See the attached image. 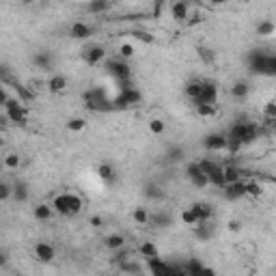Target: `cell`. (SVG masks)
<instances>
[{
	"mask_svg": "<svg viewBox=\"0 0 276 276\" xmlns=\"http://www.w3.org/2000/svg\"><path fill=\"white\" fill-rule=\"evenodd\" d=\"M246 65H248V71H251L253 76H268V78L276 76V57L274 54L263 52V50L248 52Z\"/></svg>",
	"mask_w": 276,
	"mask_h": 276,
	"instance_id": "1",
	"label": "cell"
},
{
	"mask_svg": "<svg viewBox=\"0 0 276 276\" xmlns=\"http://www.w3.org/2000/svg\"><path fill=\"white\" fill-rule=\"evenodd\" d=\"M52 209L54 214L59 216H65V218H71V216H78L85 203H82V199L78 195H73V192H59V195L52 197Z\"/></svg>",
	"mask_w": 276,
	"mask_h": 276,
	"instance_id": "2",
	"label": "cell"
},
{
	"mask_svg": "<svg viewBox=\"0 0 276 276\" xmlns=\"http://www.w3.org/2000/svg\"><path fill=\"white\" fill-rule=\"evenodd\" d=\"M147 268H149L151 276H186L181 265H173L169 261L160 259V257H153V259H147Z\"/></svg>",
	"mask_w": 276,
	"mask_h": 276,
	"instance_id": "3",
	"label": "cell"
},
{
	"mask_svg": "<svg viewBox=\"0 0 276 276\" xmlns=\"http://www.w3.org/2000/svg\"><path fill=\"white\" fill-rule=\"evenodd\" d=\"M199 167H201V171L205 173V177H207V181L211 183V186H216V188H220V190L225 188L223 164H218V162H214V160H201Z\"/></svg>",
	"mask_w": 276,
	"mask_h": 276,
	"instance_id": "4",
	"label": "cell"
},
{
	"mask_svg": "<svg viewBox=\"0 0 276 276\" xmlns=\"http://www.w3.org/2000/svg\"><path fill=\"white\" fill-rule=\"evenodd\" d=\"M104 69H106L108 76L117 78L119 82L132 78V67L127 65V61H121L119 57H117V59H108V61L104 63Z\"/></svg>",
	"mask_w": 276,
	"mask_h": 276,
	"instance_id": "5",
	"label": "cell"
},
{
	"mask_svg": "<svg viewBox=\"0 0 276 276\" xmlns=\"http://www.w3.org/2000/svg\"><path fill=\"white\" fill-rule=\"evenodd\" d=\"M5 115H7V119L11 121L13 125H20V127H24L26 125V113H24V104L20 102V99H13V97H9L7 99V104H5Z\"/></svg>",
	"mask_w": 276,
	"mask_h": 276,
	"instance_id": "6",
	"label": "cell"
},
{
	"mask_svg": "<svg viewBox=\"0 0 276 276\" xmlns=\"http://www.w3.org/2000/svg\"><path fill=\"white\" fill-rule=\"evenodd\" d=\"M218 102V85L214 80H201V93L197 97V102L192 104H209V106H216Z\"/></svg>",
	"mask_w": 276,
	"mask_h": 276,
	"instance_id": "7",
	"label": "cell"
},
{
	"mask_svg": "<svg viewBox=\"0 0 276 276\" xmlns=\"http://www.w3.org/2000/svg\"><path fill=\"white\" fill-rule=\"evenodd\" d=\"M143 99V93L138 91L136 87L134 89H127V91H121L119 97L113 99V110H119V108H132L136 104H141Z\"/></svg>",
	"mask_w": 276,
	"mask_h": 276,
	"instance_id": "8",
	"label": "cell"
},
{
	"mask_svg": "<svg viewBox=\"0 0 276 276\" xmlns=\"http://www.w3.org/2000/svg\"><path fill=\"white\" fill-rule=\"evenodd\" d=\"M186 175H188V179H190L192 186H197V188H207L209 186V181L205 177V173L201 171L199 162H190L186 167Z\"/></svg>",
	"mask_w": 276,
	"mask_h": 276,
	"instance_id": "9",
	"label": "cell"
},
{
	"mask_svg": "<svg viewBox=\"0 0 276 276\" xmlns=\"http://www.w3.org/2000/svg\"><path fill=\"white\" fill-rule=\"evenodd\" d=\"M85 61H87V65H99V63H104L106 61V48L104 45H99V43H93V45H87L85 48Z\"/></svg>",
	"mask_w": 276,
	"mask_h": 276,
	"instance_id": "10",
	"label": "cell"
},
{
	"mask_svg": "<svg viewBox=\"0 0 276 276\" xmlns=\"http://www.w3.org/2000/svg\"><path fill=\"white\" fill-rule=\"evenodd\" d=\"M35 257L41 263H52L54 257H57V251H54V246L50 242H37L35 244Z\"/></svg>",
	"mask_w": 276,
	"mask_h": 276,
	"instance_id": "11",
	"label": "cell"
},
{
	"mask_svg": "<svg viewBox=\"0 0 276 276\" xmlns=\"http://www.w3.org/2000/svg\"><path fill=\"white\" fill-rule=\"evenodd\" d=\"M203 147L207 151H227V136L225 134H207L203 138Z\"/></svg>",
	"mask_w": 276,
	"mask_h": 276,
	"instance_id": "12",
	"label": "cell"
},
{
	"mask_svg": "<svg viewBox=\"0 0 276 276\" xmlns=\"http://www.w3.org/2000/svg\"><path fill=\"white\" fill-rule=\"evenodd\" d=\"M169 13L175 22H186L188 15H190V5L183 3V0H177V3H171L169 5Z\"/></svg>",
	"mask_w": 276,
	"mask_h": 276,
	"instance_id": "13",
	"label": "cell"
},
{
	"mask_svg": "<svg viewBox=\"0 0 276 276\" xmlns=\"http://www.w3.org/2000/svg\"><path fill=\"white\" fill-rule=\"evenodd\" d=\"M93 35V26H89L87 22H73L69 26V37L71 39H89Z\"/></svg>",
	"mask_w": 276,
	"mask_h": 276,
	"instance_id": "14",
	"label": "cell"
},
{
	"mask_svg": "<svg viewBox=\"0 0 276 276\" xmlns=\"http://www.w3.org/2000/svg\"><path fill=\"white\" fill-rule=\"evenodd\" d=\"M11 188H13V190H11V197L17 201V203H26V201H29V197H31V188H29V183H26V181L17 179Z\"/></svg>",
	"mask_w": 276,
	"mask_h": 276,
	"instance_id": "15",
	"label": "cell"
},
{
	"mask_svg": "<svg viewBox=\"0 0 276 276\" xmlns=\"http://www.w3.org/2000/svg\"><path fill=\"white\" fill-rule=\"evenodd\" d=\"M190 209L195 211L199 223H209L211 216H214V205H209V203H195V205H190Z\"/></svg>",
	"mask_w": 276,
	"mask_h": 276,
	"instance_id": "16",
	"label": "cell"
},
{
	"mask_svg": "<svg viewBox=\"0 0 276 276\" xmlns=\"http://www.w3.org/2000/svg\"><path fill=\"white\" fill-rule=\"evenodd\" d=\"M223 192L229 201L242 199V197H246V181H235V183H231V186H225Z\"/></svg>",
	"mask_w": 276,
	"mask_h": 276,
	"instance_id": "17",
	"label": "cell"
},
{
	"mask_svg": "<svg viewBox=\"0 0 276 276\" xmlns=\"http://www.w3.org/2000/svg\"><path fill=\"white\" fill-rule=\"evenodd\" d=\"M33 65H35L37 69H41V71H50V69L54 67V59H52L50 52H35Z\"/></svg>",
	"mask_w": 276,
	"mask_h": 276,
	"instance_id": "18",
	"label": "cell"
},
{
	"mask_svg": "<svg viewBox=\"0 0 276 276\" xmlns=\"http://www.w3.org/2000/svg\"><path fill=\"white\" fill-rule=\"evenodd\" d=\"M223 179H225V186H231V183H235V181H242V169L235 167V164H225Z\"/></svg>",
	"mask_w": 276,
	"mask_h": 276,
	"instance_id": "19",
	"label": "cell"
},
{
	"mask_svg": "<svg viewBox=\"0 0 276 276\" xmlns=\"http://www.w3.org/2000/svg\"><path fill=\"white\" fill-rule=\"evenodd\" d=\"M85 13H91V15H102L106 11L113 9V3H108V0H93V3H87L85 7Z\"/></svg>",
	"mask_w": 276,
	"mask_h": 276,
	"instance_id": "20",
	"label": "cell"
},
{
	"mask_svg": "<svg viewBox=\"0 0 276 276\" xmlns=\"http://www.w3.org/2000/svg\"><path fill=\"white\" fill-rule=\"evenodd\" d=\"M33 216H35V220H39V223H50L54 218V209L50 203H37L33 209Z\"/></svg>",
	"mask_w": 276,
	"mask_h": 276,
	"instance_id": "21",
	"label": "cell"
},
{
	"mask_svg": "<svg viewBox=\"0 0 276 276\" xmlns=\"http://www.w3.org/2000/svg\"><path fill=\"white\" fill-rule=\"evenodd\" d=\"M149 225L158 227V229H167L173 225V216L169 211H153V214H149Z\"/></svg>",
	"mask_w": 276,
	"mask_h": 276,
	"instance_id": "22",
	"label": "cell"
},
{
	"mask_svg": "<svg viewBox=\"0 0 276 276\" xmlns=\"http://www.w3.org/2000/svg\"><path fill=\"white\" fill-rule=\"evenodd\" d=\"M97 177L102 179L104 183H115L117 181V171H115L113 164L104 162V164H99V167H97Z\"/></svg>",
	"mask_w": 276,
	"mask_h": 276,
	"instance_id": "23",
	"label": "cell"
},
{
	"mask_svg": "<svg viewBox=\"0 0 276 276\" xmlns=\"http://www.w3.org/2000/svg\"><path fill=\"white\" fill-rule=\"evenodd\" d=\"M104 246L108 248V251L117 253V251H121V248H125V237L121 233H110V235L104 237Z\"/></svg>",
	"mask_w": 276,
	"mask_h": 276,
	"instance_id": "24",
	"label": "cell"
},
{
	"mask_svg": "<svg viewBox=\"0 0 276 276\" xmlns=\"http://www.w3.org/2000/svg\"><path fill=\"white\" fill-rule=\"evenodd\" d=\"M143 195H145V199H149V201H162L164 199V190L155 181H149V183H145Z\"/></svg>",
	"mask_w": 276,
	"mask_h": 276,
	"instance_id": "25",
	"label": "cell"
},
{
	"mask_svg": "<svg viewBox=\"0 0 276 276\" xmlns=\"http://www.w3.org/2000/svg\"><path fill=\"white\" fill-rule=\"evenodd\" d=\"M117 268L121 270L123 274H130V276H141L143 274V265L138 263L136 259H125L123 263H119Z\"/></svg>",
	"mask_w": 276,
	"mask_h": 276,
	"instance_id": "26",
	"label": "cell"
},
{
	"mask_svg": "<svg viewBox=\"0 0 276 276\" xmlns=\"http://www.w3.org/2000/svg\"><path fill=\"white\" fill-rule=\"evenodd\" d=\"M138 255L143 257V259H153V257H158V246H155V242H149L145 240L141 246H138Z\"/></svg>",
	"mask_w": 276,
	"mask_h": 276,
	"instance_id": "27",
	"label": "cell"
},
{
	"mask_svg": "<svg viewBox=\"0 0 276 276\" xmlns=\"http://www.w3.org/2000/svg\"><path fill=\"white\" fill-rule=\"evenodd\" d=\"M67 89V78L65 76H52L50 80H48V91L50 93H63V91Z\"/></svg>",
	"mask_w": 276,
	"mask_h": 276,
	"instance_id": "28",
	"label": "cell"
},
{
	"mask_svg": "<svg viewBox=\"0 0 276 276\" xmlns=\"http://www.w3.org/2000/svg\"><path fill=\"white\" fill-rule=\"evenodd\" d=\"M248 93H251V85H248L246 80H237V82H233L231 95H233L235 99H244V97H248Z\"/></svg>",
	"mask_w": 276,
	"mask_h": 276,
	"instance_id": "29",
	"label": "cell"
},
{
	"mask_svg": "<svg viewBox=\"0 0 276 276\" xmlns=\"http://www.w3.org/2000/svg\"><path fill=\"white\" fill-rule=\"evenodd\" d=\"M195 233H197V237L201 242H207V240L214 237V225H211V223H199Z\"/></svg>",
	"mask_w": 276,
	"mask_h": 276,
	"instance_id": "30",
	"label": "cell"
},
{
	"mask_svg": "<svg viewBox=\"0 0 276 276\" xmlns=\"http://www.w3.org/2000/svg\"><path fill=\"white\" fill-rule=\"evenodd\" d=\"M218 113L216 106H209V104H197L195 106V115L201 117V119H214Z\"/></svg>",
	"mask_w": 276,
	"mask_h": 276,
	"instance_id": "31",
	"label": "cell"
},
{
	"mask_svg": "<svg viewBox=\"0 0 276 276\" xmlns=\"http://www.w3.org/2000/svg\"><path fill=\"white\" fill-rule=\"evenodd\" d=\"M3 167L7 169V171H17L22 167V158L17 153H7L5 155V160H3Z\"/></svg>",
	"mask_w": 276,
	"mask_h": 276,
	"instance_id": "32",
	"label": "cell"
},
{
	"mask_svg": "<svg viewBox=\"0 0 276 276\" xmlns=\"http://www.w3.org/2000/svg\"><path fill=\"white\" fill-rule=\"evenodd\" d=\"M274 31H276V24L272 20H263V22H259V26H257V35L259 37H272Z\"/></svg>",
	"mask_w": 276,
	"mask_h": 276,
	"instance_id": "33",
	"label": "cell"
},
{
	"mask_svg": "<svg viewBox=\"0 0 276 276\" xmlns=\"http://www.w3.org/2000/svg\"><path fill=\"white\" fill-rule=\"evenodd\" d=\"M197 52H199V59L203 61L205 65H214V63H216V52L211 50V48H205V45H201Z\"/></svg>",
	"mask_w": 276,
	"mask_h": 276,
	"instance_id": "34",
	"label": "cell"
},
{
	"mask_svg": "<svg viewBox=\"0 0 276 276\" xmlns=\"http://www.w3.org/2000/svg\"><path fill=\"white\" fill-rule=\"evenodd\" d=\"M183 93H186V97H190L192 102H197V97L201 93V80H192L186 85V89H183Z\"/></svg>",
	"mask_w": 276,
	"mask_h": 276,
	"instance_id": "35",
	"label": "cell"
},
{
	"mask_svg": "<svg viewBox=\"0 0 276 276\" xmlns=\"http://www.w3.org/2000/svg\"><path fill=\"white\" fill-rule=\"evenodd\" d=\"M134 54H136V48L132 43H121V45H119V59H121V61L132 59Z\"/></svg>",
	"mask_w": 276,
	"mask_h": 276,
	"instance_id": "36",
	"label": "cell"
},
{
	"mask_svg": "<svg viewBox=\"0 0 276 276\" xmlns=\"http://www.w3.org/2000/svg\"><path fill=\"white\" fill-rule=\"evenodd\" d=\"M11 85H13V89L17 91V95H20V102H22V104H24V102H31V99H33V93H31V91L26 89V87H22L20 82H13V80H11Z\"/></svg>",
	"mask_w": 276,
	"mask_h": 276,
	"instance_id": "37",
	"label": "cell"
},
{
	"mask_svg": "<svg viewBox=\"0 0 276 276\" xmlns=\"http://www.w3.org/2000/svg\"><path fill=\"white\" fill-rule=\"evenodd\" d=\"M87 127V121L82 117H73V119H69L67 121V130L69 132H82Z\"/></svg>",
	"mask_w": 276,
	"mask_h": 276,
	"instance_id": "38",
	"label": "cell"
},
{
	"mask_svg": "<svg viewBox=\"0 0 276 276\" xmlns=\"http://www.w3.org/2000/svg\"><path fill=\"white\" fill-rule=\"evenodd\" d=\"M132 216H134V220L138 225H149V211H147L145 207H136Z\"/></svg>",
	"mask_w": 276,
	"mask_h": 276,
	"instance_id": "39",
	"label": "cell"
},
{
	"mask_svg": "<svg viewBox=\"0 0 276 276\" xmlns=\"http://www.w3.org/2000/svg\"><path fill=\"white\" fill-rule=\"evenodd\" d=\"M164 130H167V125H164L162 119H151V121H149V132L151 134L160 136V134H164Z\"/></svg>",
	"mask_w": 276,
	"mask_h": 276,
	"instance_id": "40",
	"label": "cell"
},
{
	"mask_svg": "<svg viewBox=\"0 0 276 276\" xmlns=\"http://www.w3.org/2000/svg\"><path fill=\"white\" fill-rule=\"evenodd\" d=\"M263 117H265V121H276V102H274V99H270V102L265 104Z\"/></svg>",
	"mask_w": 276,
	"mask_h": 276,
	"instance_id": "41",
	"label": "cell"
},
{
	"mask_svg": "<svg viewBox=\"0 0 276 276\" xmlns=\"http://www.w3.org/2000/svg\"><path fill=\"white\" fill-rule=\"evenodd\" d=\"M181 220H183V225H192V227H197V225H199V220H197V216H195V211H192L190 207L181 211Z\"/></svg>",
	"mask_w": 276,
	"mask_h": 276,
	"instance_id": "42",
	"label": "cell"
},
{
	"mask_svg": "<svg viewBox=\"0 0 276 276\" xmlns=\"http://www.w3.org/2000/svg\"><path fill=\"white\" fill-rule=\"evenodd\" d=\"M183 158V149L181 147H171V149L167 151V160L169 162H179Z\"/></svg>",
	"mask_w": 276,
	"mask_h": 276,
	"instance_id": "43",
	"label": "cell"
},
{
	"mask_svg": "<svg viewBox=\"0 0 276 276\" xmlns=\"http://www.w3.org/2000/svg\"><path fill=\"white\" fill-rule=\"evenodd\" d=\"M261 186L257 181H246V197H259Z\"/></svg>",
	"mask_w": 276,
	"mask_h": 276,
	"instance_id": "44",
	"label": "cell"
},
{
	"mask_svg": "<svg viewBox=\"0 0 276 276\" xmlns=\"http://www.w3.org/2000/svg\"><path fill=\"white\" fill-rule=\"evenodd\" d=\"M11 183H7V181H0V203L7 199H11Z\"/></svg>",
	"mask_w": 276,
	"mask_h": 276,
	"instance_id": "45",
	"label": "cell"
},
{
	"mask_svg": "<svg viewBox=\"0 0 276 276\" xmlns=\"http://www.w3.org/2000/svg\"><path fill=\"white\" fill-rule=\"evenodd\" d=\"M130 35L134 37V39H138V41H145V43H153V37H151L149 33H145V31H138V29H136V31H132Z\"/></svg>",
	"mask_w": 276,
	"mask_h": 276,
	"instance_id": "46",
	"label": "cell"
},
{
	"mask_svg": "<svg viewBox=\"0 0 276 276\" xmlns=\"http://www.w3.org/2000/svg\"><path fill=\"white\" fill-rule=\"evenodd\" d=\"M89 225L93 227V229H102L104 227V218L102 216H91L89 218Z\"/></svg>",
	"mask_w": 276,
	"mask_h": 276,
	"instance_id": "47",
	"label": "cell"
},
{
	"mask_svg": "<svg viewBox=\"0 0 276 276\" xmlns=\"http://www.w3.org/2000/svg\"><path fill=\"white\" fill-rule=\"evenodd\" d=\"M7 263H9V253L5 251V248H0V268H5Z\"/></svg>",
	"mask_w": 276,
	"mask_h": 276,
	"instance_id": "48",
	"label": "cell"
},
{
	"mask_svg": "<svg viewBox=\"0 0 276 276\" xmlns=\"http://www.w3.org/2000/svg\"><path fill=\"white\" fill-rule=\"evenodd\" d=\"M242 229V223L240 220H231V223H229V231H233V233H237Z\"/></svg>",
	"mask_w": 276,
	"mask_h": 276,
	"instance_id": "49",
	"label": "cell"
},
{
	"mask_svg": "<svg viewBox=\"0 0 276 276\" xmlns=\"http://www.w3.org/2000/svg\"><path fill=\"white\" fill-rule=\"evenodd\" d=\"M199 276H218L216 274V270L214 268H207V265H203V270H201V274Z\"/></svg>",
	"mask_w": 276,
	"mask_h": 276,
	"instance_id": "50",
	"label": "cell"
},
{
	"mask_svg": "<svg viewBox=\"0 0 276 276\" xmlns=\"http://www.w3.org/2000/svg\"><path fill=\"white\" fill-rule=\"evenodd\" d=\"M7 99H9V95H7V91L0 87V108H5V104H7Z\"/></svg>",
	"mask_w": 276,
	"mask_h": 276,
	"instance_id": "51",
	"label": "cell"
},
{
	"mask_svg": "<svg viewBox=\"0 0 276 276\" xmlns=\"http://www.w3.org/2000/svg\"><path fill=\"white\" fill-rule=\"evenodd\" d=\"M162 9H164V3H158L153 7V17H160L162 15Z\"/></svg>",
	"mask_w": 276,
	"mask_h": 276,
	"instance_id": "52",
	"label": "cell"
}]
</instances>
